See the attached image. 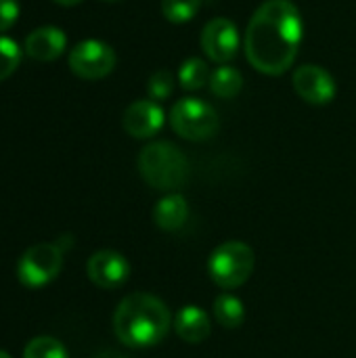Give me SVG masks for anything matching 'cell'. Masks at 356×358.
<instances>
[{"label": "cell", "instance_id": "obj_8", "mask_svg": "<svg viewBox=\"0 0 356 358\" xmlns=\"http://www.w3.org/2000/svg\"><path fill=\"white\" fill-rule=\"evenodd\" d=\"M201 48L212 63H231L241 46V36L237 25L227 17H214L206 23L201 31Z\"/></svg>", "mask_w": 356, "mask_h": 358}, {"label": "cell", "instance_id": "obj_9", "mask_svg": "<svg viewBox=\"0 0 356 358\" xmlns=\"http://www.w3.org/2000/svg\"><path fill=\"white\" fill-rule=\"evenodd\" d=\"M292 82H294V90L298 92V96L311 105H327L336 99V92H338L334 76L315 63L300 65L294 71Z\"/></svg>", "mask_w": 356, "mask_h": 358}, {"label": "cell", "instance_id": "obj_12", "mask_svg": "<svg viewBox=\"0 0 356 358\" xmlns=\"http://www.w3.org/2000/svg\"><path fill=\"white\" fill-rule=\"evenodd\" d=\"M65 46H67V38H65L63 29H59L55 25H44V27H36L25 38L23 50L34 61L48 63V61L59 59L63 55Z\"/></svg>", "mask_w": 356, "mask_h": 358}, {"label": "cell", "instance_id": "obj_14", "mask_svg": "<svg viewBox=\"0 0 356 358\" xmlns=\"http://www.w3.org/2000/svg\"><path fill=\"white\" fill-rule=\"evenodd\" d=\"M189 216L187 199L178 193H168L153 208V220L162 231H178Z\"/></svg>", "mask_w": 356, "mask_h": 358}, {"label": "cell", "instance_id": "obj_18", "mask_svg": "<svg viewBox=\"0 0 356 358\" xmlns=\"http://www.w3.org/2000/svg\"><path fill=\"white\" fill-rule=\"evenodd\" d=\"M23 358H69L65 346L48 336H40L34 338L31 342H27L25 350H23Z\"/></svg>", "mask_w": 356, "mask_h": 358}, {"label": "cell", "instance_id": "obj_20", "mask_svg": "<svg viewBox=\"0 0 356 358\" xmlns=\"http://www.w3.org/2000/svg\"><path fill=\"white\" fill-rule=\"evenodd\" d=\"M21 48L13 38L0 36V82H4L6 78H10L17 67L21 65Z\"/></svg>", "mask_w": 356, "mask_h": 358}, {"label": "cell", "instance_id": "obj_6", "mask_svg": "<svg viewBox=\"0 0 356 358\" xmlns=\"http://www.w3.org/2000/svg\"><path fill=\"white\" fill-rule=\"evenodd\" d=\"M63 268V250L57 243H36L23 256L19 258L17 264V275L19 281L29 287L38 289L48 285L59 277Z\"/></svg>", "mask_w": 356, "mask_h": 358}, {"label": "cell", "instance_id": "obj_11", "mask_svg": "<svg viewBox=\"0 0 356 358\" xmlns=\"http://www.w3.org/2000/svg\"><path fill=\"white\" fill-rule=\"evenodd\" d=\"M166 122L164 109L151 101V99H141L128 105V109L122 115V126L132 138H151L155 136Z\"/></svg>", "mask_w": 356, "mask_h": 358}, {"label": "cell", "instance_id": "obj_5", "mask_svg": "<svg viewBox=\"0 0 356 358\" xmlns=\"http://www.w3.org/2000/svg\"><path fill=\"white\" fill-rule=\"evenodd\" d=\"M170 126L178 136L193 143H201L218 132L220 117L208 101H201L197 96H187L172 105Z\"/></svg>", "mask_w": 356, "mask_h": 358}, {"label": "cell", "instance_id": "obj_1", "mask_svg": "<svg viewBox=\"0 0 356 358\" xmlns=\"http://www.w3.org/2000/svg\"><path fill=\"white\" fill-rule=\"evenodd\" d=\"M302 36L300 8L292 0H266L248 23L243 38L245 57L260 73L281 76L298 59Z\"/></svg>", "mask_w": 356, "mask_h": 358}, {"label": "cell", "instance_id": "obj_15", "mask_svg": "<svg viewBox=\"0 0 356 358\" xmlns=\"http://www.w3.org/2000/svg\"><path fill=\"white\" fill-rule=\"evenodd\" d=\"M243 86V76L237 67L218 65L210 76V90L218 99H233Z\"/></svg>", "mask_w": 356, "mask_h": 358}, {"label": "cell", "instance_id": "obj_17", "mask_svg": "<svg viewBox=\"0 0 356 358\" xmlns=\"http://www.w3.org/2000/svg\"><path fill=\"white\" fill-rule=\"evenodd\" d=\"M210 76L212 71L208 69V63L199 57H191L187 61H183L180 69H178V82L180 88L185 90H199L206 84H210Z\"/></svg>", "mask_w": 356, "mask_h": 358}, {"label": "cell", "instance_id": "obj_23", "mask_svg": "<svg viewBox=\"0 0 356 358\" xmlns=\"http://www.w3.org/2000/svg\"><path fill=\"white\" fill-rule=\"evenodd\" d=\"M97 358H128V357H124V355H120V352H113V350H105V352H101Z\"/></svg>", "mask_w": 356, "mask_h": 358}, {"label": "cell", "instance_id": "obj_4", "mask_svg": "<svg viewBox=\"0 0 356 358\" xmlns=\"http://www.w3.org/2000/svg\"><path fill=\"white\" fill-rule=\"evenodd\" d=\"M254 266L256 254L243 241H227L218 245L208 260V273L212 281L222 289L241 287L252 277Z\"/></svg>", "mask_w": 356, "mask_h": 358}, {"label": "cell", "instance_id": "obj_22", "mask_svg": "<svg viewBox=\"0 0 356 358\" xmlns=\"http://www.w3.org/2000/svg\"><path fill=\"white\" fill-rule=\"evenodd\" d=\"M21 6L17 0H0V34L10 29L19 19Z\"/></svg>", "mask_w": 356, "mask_h": 358}, {"label": "cell", "instance_id": "obj_16", "mask_svg": "<svg viewBox=\"0 0 356 358\" xmlns=\"http://www.w3.org/2000/svg\"><path fill=\"white\" fill-rule=\"evenodd\" d=\"M214 317L225 329H237L243 325V319H245L243 302L231 294H220L214 300Z\"/></svg>", "mask_w": 356, "mask_h": 358}, {"label": "cell", "instance_id": "obj_21", "mask_svg": "<svg viewBox=\"0 0 356 358\" xmlns=\"http://www.w3.org/2000/svg\"><path fill=\"white\" fill-rule=\"evenodd\" d=\"M147 92L151 101H166L174 92V76L170 69H157L147 84Z\"/></svg>", "mask_w": 356, "mask_h": 358}, {"label": "cell", "instance_id": "obj_19", "mask_svg": "<svg viewBox=\"0 0 356 358\" xmlns=\"http://www.w3.org/2000/svg\"><path fill=\"white\" fill-rule=\"evenodd\" d=\"M201 8V0H162V13L170 23H187Z\"/></svg>", "mask_w": 356, "mask_h": 358}, {"label": "cell", "instance_id": "obj_26", "mask_svg": "<svg viewBox=\"0 0 356 358\" xmlns=\"http://www.w3.org/2000/svg\"><path fill=\"white\" fill-rule=\"evenodd\" d=\"M103 2H122V0H103Z\"/></svg>", "mask_w": 356, "mask_h": 358}, {"label": "cell", "instance_id": "obj_10", "mask_svg": "<svg viewBox=\"0 0 356 358\" xmlns=\"http://www.w3.org/2000/svg\"><path fill=\"white\" fill-rule=\"evenodd\" d=\"M86 273H88V279L97 287L118 289L128 281L130 264L122 254H118L113 250H101L90 256V260L86 264Z\"/></svg>", "mask_w": 356, "mask_h": 358}, {"label": "cell", "instance_id": "obj_3", "mask_svg": "<svg viewBox=\"0 0 356 358\" xmlns=\"http://www.w3.org/2000/svg\"><path fill=\"white\" fill-rule=\"evenodd\" d=\"M143 180L157 191H178L189 178V162L185 153L166 141L149 143L136 159Z\"/></svg>", "mask_w": 356, "mask_h": 358}, {"label": "cell", "instance_id": "obj_25", "mask_svg": "<svg viewBox=\"0 0 356 358\" xmlns=\"http://www.w3.org/2000/svg\"><path fill=\"white\" fill-rule=\"evenodd\" d=\"M0 358H10V355H8V352H4V350H0Z\"/></svg>", "mask_w": 356, "mask_h": 358}, {"label": "cell", "instance_id": "obj_13", "mask_svg": "<svg viewBox=\"0 0 356 358\" xmlns=\"http://www.w3.org/2000/svg\"><path fill=\"white\" fill-rule=\"evenodd\" d=\"M174 331L187 344H204L212 334V323L199 306H185L174 317Z\"/></svg>", "mask_w": 356, "mask_h": 358}, {"label": "cell", "instance_id": "obj_7", "mask_svg": "<svg viewBox=\"0 0 356 358\" xmlns=\"http://www.w3.org/2000/svg\"><path fill=\"white\" fill-rule=\"evenodd\" d=\"M69 69L73 76L94 82L107 78L115 67V50L103 40H82L69 52Z\"/></svg>", "mask_w": 356, "mask_h": 358}, {"label": "cell", "instance_id": "obj_24", "mask_svg": "<svg viewBox=\"0 0 356 358\" xmlns=\"http://www.w3.org/2000/svg\"><path fill=\"white\" fill-rule=\"evenodd\" d=\"M52 2H57V4H61V6H76V4H80L82 0H52Z\"/></svg>", "mask_w": 356, "mask_h": 358}, {"label": "cell", "instance_id": "obj_2", "mask_svg": "<svg viewBox=\"0 0 356 358\" xmlns=\"http://www.w3.org/2000/svg\"><path fill=\"white\" fill-rule=\"evenodd\" d=\"M174 325L168 306L151 294L126 296L113 315V331L124 346L149 348L164 342Z\"/></svg>", "mask_w": 356, "mask_h": 358}]
</instances>
